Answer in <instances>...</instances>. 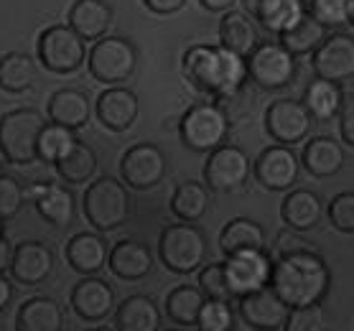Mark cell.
<instances>
[{
	"instance_id": "obj_9",
	"label": "cell",
	"mask_w": 354,
	"mask_h": 331,
	"mask_svg": "<svg viewBox=\"0 0 354 331\" xmlns=\"http://www.w3.org/2000/svg\"><path fill=\"white\" fill-rule=\"evenodd\" d=\"M245 62H248V79L268 92L288 87L296 77V57L281 41H260L258 49Z\"/></svg>"
},
{
	"instance_id": "obj_7",
	"label": "cell",
	"mask_w": 354,
	"mask_h": 331,
	"mask_svg": "<svg viewBox=\"0 0 354 331\" xmlns=\"http://www.w3.org/2000/svg\"><path fill=\"white\" fill-rule=\"evenodd\" d=\"M44 125H46L44 115L33 107H18L0 117V151L6 153L8 163L28 166L39 161L36 143Z\"/></svg>"
},
{
	"instance_id": "obj_27",
	"label": "cell",
	"mask_w": 354,
	"mask_h": 331,
	"mask_svg": "<svg viewBox=\"0 0 354 331\" xmlns=\"http://www.w3.org/2000/svg\"><path fill=\"white\" fill-rule=\"evenodd\" d=\"M16 331H64V311L51 296H31L18 306Z\"/></svg>"
},
{
	"instance_id": "obj_34",
	"label": "cell",
	"mask_w": 354,
	"mask_h": 331,
	"mask_svg": "<svg viewBox=\"0 0 354 331\" xmlns=\"http://www.w3.org/2000/svg\"><path fill=\"white\" fill-rule=\"evenodd\" d=\"M209 189L201 181H184L176 186V191L171 196V211L178 222H199L209 211Z\"/></svg>"
},
{
	"instance_id": "obj_37",
	"label": "cell",
	"mask_w": 354,
	"mask_h": 331,
	"mask_svg": "<svg viewBox=\"0 0 354 331\" xmlns=\"http://www.w3.org/2000/svg\"><path fill=\"white\" fill-rule=\"evenodd\" d=\"M204 301L207 299L199 291V285H176L166 296V316L178 326H196Z\"/></svg>"
},
{
	"instance_id": "obj_22",
	"label": "cell",
	"mask_w": 354,
	"mask_h": 331,
	"mask_svg": "<svg viewBox=\"0 0 354 331\" xmlns=\"http://www.w3.org/2000/svg\"><path fill=\"white\" fill-rule=\"evenodd\" d=\"M66 26L80 39L97 41L107 36L113 26V8L107 0H74L66 16Z\"/></svg>"
},
{
	"instance_id": "obj_8",
	"label": "cell",
	"mask_w": 354,
	"mask_h": 331,
	"mask_svg": "<svg viewBox=\"0 0 354 331\" xmlns=\"http://www.w3.org/2000/svg\"><path fill=\"white\" fill-rule=\"evenodd\" d=\"M36 54L41 66L51 74H74L87 64V41L69 26H48L39 33Z\"/></svg>"
},
{
	"instance_id": "obj_41",
	"label": "cell",
	"mask_w": 354,
	"mask_h": 331,
	"mask_svg": "<svg viewBox=\"0 0 354 331\" xmlns=\"http://www.w3.org/2000/svg\"><path fill=\"white\" fill-rule=\"evenodd\" d=\"M199 291L204 293V299L214 301H232V291L227 285L225 275V263H209L199 270Z\"/></svg>"
},
{
	"instance_id": "obj_47",
	"label": "cell",
	"mask_w": 354,
	"mask_h": 331,
	"mask_svg": "<svg viewBox=\"0 0 354 331\" xmlns=\"http://www.w3.org/2000/svg\"><path fill=\"white\" fill-rule=\"evenodd\" d=\"M339 133L344 138V143L354 148V105L342 115V120H339Z\"/></svg>"
},
{
	"instance_id": "obj_36",
	"label": "cell",
	"mask_w": 354,
	"mask_h": 331,
	"mask_svg": "<svg viewBox=\"0 0 354 331\" xmlns=\"http://www.w3.org/2000/svg\"><path fill=\"white\" fill-rule=\"evenodd\" d=\"M329 36V28L322 26L314 16H304L296 26H290L288 31L281 33L278 41L293 54V57H306V54H314L319 49V44Z\"/></svg>"
},
{
	"instance_id": "obj_3",
	"label": "cell",
	"mask_w": 354,
	"mask_h": 331,
	"mask_svg": "<svg viewBox=\"0 0 354 331\" xmlns=\"http://www.w3.org/2000/svg\"><path fill=\"white\" fill-rule=\"evenodd\" d=\"M84 217L97 232H113L130 219L133 199L128 186L115 176H100L87 186L82 196Z\"/></svg>"
},
{
	"instance_id": "obj_2",
	"label": "cell",
	"mask_w": 354,
	"mask_h": 331,
	"mask_svg": "<svg viewBox=\"0 0 354 331\" xmlns=\"http://www.w3.org/2000/svg\"><path fill=\"white\" fill-rule=\"evenodd\" d=\"M181 66L192 87L212 95L214 102L234 97L248 82V62L225 46L194 44L186 49Z\"/></svg>"
},
{
	"instance_id": "obj_31",
	"label": "cell",
	"mask_w": 354,
	"mask_h": 331,
	"mask_svg": "<svg viewBox=\"0 0 354 331\" xmlns=\"http://www.w3.org/2000/svg\"><path fill=\"white\" fill-rule=\"evenodd\" d=\"M306 16V0H260L252 21H260L266 31L281 36Z\"/></svg>"
},
{
	"instance_id": "obj_4",
	"label": "cell",
	"mask_w": 354,
	"mask_h": 331,
	"mask_svg": "<svg viewBox=\"0 0 354 331\" xmlns=\"http://www.w3.org/2000/svg\"><path fill=\"white\" fill-rule=\"evenodd\" d=\"M178 135L194 153H212L214 148L225 146L230 135V115L219 102H199L181 115Z\"/></svg>"
},
{
	"instance_id": "obj_21",
	"label": "cell",
	"mask_w": 354,
	"mask_h": 331,
	"mask_svg": "<svg viewBox=\"0 0 354 331\" xmlns=\"http://www.w3.org/2000/svg\"><path fill=\"white\" fill-rule=\"evenodd\" d=\"M107 267L113 270L115 278L120 281H143L151 275L153 270V252L145 243L140 240H120L110 247V255H107Z\"/></svg>"
},
{
	"instance_id": "obj_19",
	"label": "cell",
	"mask_w": 354,
	"mask_h": 331,
	"mask_svg": "<svg viewBox=\"0 0 354 331\" xmlns=\"http://www.w3.org/2000/svg\"><path fill=\"white\" fill-rule=\"evenodd\" d=\"M138 113H140V102L133 89L122 87H107L105 92H100V97L95 100V115L100 125L113 133H125L136 125Z\"/></svg>"
},
{
	"instance_id": "obj_39",
	"label": "cell",
	"mask_w": 354,
	"mask_h": 331,
	"mask_svg": "<svg viewBox=\"0 0 354 331\" xmlns=\"http://www.w3.org/2000/svg\"><path fill=\"white\" fill-rule=\"evenodd\" d=\"M196 326H199V331H232L234 329L232 301L207 299L199 311Z\"/></svg>"
},
{
	"instance_id": "obj_28",
	"label": "cell",
	"mask_w": 354,
	"mask_h": 331,
	"mask_svg": "<svg viewBox=\"0 0 354 331\" xmlns=\"http://www.w3.org/2000/svg\"><path fill=\"white\" fill-rule=\"evenodd\" d=\"M281 217L286 227L296 232H308L314 229L324 217V202L322 196L308 191V189H293L286 194L281 204Z\"/></svg>"
},
{
	"instance_id": "obj_32",
	"label": "cell",
	"mask_w": 354,
	"mask_h": 331,
	"mask_svg": "<svg viewBox=\"0 0 354 331\" xmlns=\"http://www.w3.org/2000/svg\"><path fill=\"white\" fill-rule=\"evenodd\" d=\"M304 105H306L308 115L314 117V122L334 120V117L342 113V105H344L342 84L316 77L306 87V92H304Z\"/></svg>"
},
{
	"instance_id": "obj_45",
	"label": "cell",
	"mask_w": 354,
	"mask_h": 331,
	"mask_svg": "<svg viewBox=\"0 0 354 331\" xmlns=\"http://www.w3.org/2000/svg\"><path fill=\"white\" fill-rule=\"evenodd\" d=\"M304 250H314V247L296 229L286 227V229H281V232L275 234V252H278V258L281 255H290V252H304Z\"/></svg>"
},
{
	"instance_id": "obj_40",
	"label": "cell",
	"mask_w": 354,
	"mask_h": 331,
	"mask_svg": "<svg viewBox=\"0 0 354 331\" xmlns=\"http://www.w3.org/2000/svg\"><path fill=\"white\" fill-rule=\"evenodd\" d=\"M349 8L352 0H308L306 13L326 28H339L349 23Z\"/></svg>"
},
{
	"instance_id": "obj_26",
	"label": "cell",
	"mask_w": 354,
	"mask_h": 331,
	"mask_svg": "<svg viewBox=\"0 0 354 331\" xmlns=\"http://www.w3.org/2000/svg\"><path fill=\"white\" fill-rule=\"evenodd\" d=\"M110 247L97 232H77L66 243V263L80 275H97L107 265Z\"/></svg>"
},
{
	"instance_id": "obj_1",
	"label": "cell",
	"mask_w": 354,
	"mask_h": 331,
	"mask_svg": "<svg viewBox=\"0 0 354 331\" xmlns=\"http://www.w3.org/2000/svg\"><path fill=\"white\" fill-rule=\"evenodd\" d=\"M270 288L288 308L314 306L326 299L331 288V270L316 250L290 252L273 260Z\"/></svg>"
},
{
	"instance_id": "obj_42",
	"label": "cell",
	"mask_w": 354,
	"mask_h": 331,
	"mask_svg": "<svg viewBox=\"0 0 354 331\" xmlns=\"http://www.w3.org/2000/svg\"><path fill=\"white\" fill-rule=\"evenodd\" d=\"M283 331H326V314H324L322 303L290 308Z\"/></svg>"
},
{
	"instance_id": "obj_35",
	"label": "cell",
	"mask_w": 354,
	"mask_h": 331,
	"mask_svg": "<svg viewBox=\"0 0 354 331\" xmlns=\"http://www.w3.org/2000/svg\"><path fill=\"white\" fill-rule=\"evenodd\" d=\"M54 166H57L59 178H62L66 186L87 184L89 178L97 173V153H95V148H89L87 143L77 140Z\"/></svg>"
},
{
	"instance_id": "obj_43",
	"label": "cell",
	"mask_w": 354,
	"mask_h": 331,
	"mask_svg": "<svg viewBox=\"0 0 354 331\" xmlns=\"http://www.w3.org/2000/svg\"><path fill=\"white\" fill-rule=\"evenodd\" d=\"M24 186L10 173H0V222H8L24 209Z\"/></svg>"
},
{
	"instance_id": "obj_18",
	"label": "cell",
	"mask_w": 354,
	"mask_h": 331,
	"mask_svg": "<svg viewBox=\"0 0 354 331\" xmlns=\"http://www.w3.org/2000/svg\"><path fill=\"white\" fill-rule=\"evenodd\" d=\"M72 308L82 321L100 323L115 311V291L113 285L97 275H84L72 288Z\"/></svg>"
},
{
	"instance_id": "obj_30",
	"label": "cell",
	"mask_w": 354,
	"mask_h": 331,
	"mask_svg": "<svg viewBox=\"0 0 354 331\" xmlns=\"http://www.w3.org/2000/svg\"><path fill=\"white\" fill-rule=\"evenodd\" d=\"M219 250L225 255L245 250H266V229L250 217H234L219 232Z\"/></svg>"
},
{
	"instance_id": "obj_15",
	"label": "cell",
	"mask_w": 354,
	"mask_h": 331,
	"mask_svg": "<svg viewBox=\"0 0 354 331\" xmlns=\"http://www.w3.org/2000/svg\"><path fill=\"white\" fill-rule=\"evenodd\" d=\"M301 161L290 146H268L252 163V173L258 184L268 191H288L298 181Z\"/></svg>"
},
{
	"instance_id": "obj_50",
	"label": "cell",
	"mask_w": 354,
	"mask_h": 331,
	"mask_svg": "<svg viewBox=\"0 0 354 331\" xmlns=\"http://www.w3.org/2000/svg\"><path fill=\"white\" fill-rule=\"evenodd\" d=\"M201 8H207L209 13H225V10H232V6L237 0H199Z\"/></svg>"
},
{
	"instance_id": "obj_10",
	"label": "cell",
	"mask_w": 354,
	"mask_h": 331,
	"mask_svg": "<svg viewBox=\"0 0 354 331\" xmlns=\"http://www.w3.org/2000/svg\"><path fill=\"white\" fill-rule=\"evenodd\" d=\"M250 173H252L250 155L242 148L227 146V143L214 148L204 163V184L219 194H232V191L245 189Z\"/></svg>"
},
{
	"instance_id": "obj_44",
	"label": "cell",
	"mask_w": 354,
	"mask_h": 331,
	"mask_svg": "<svg viewBox=\"0 0 354 331\" xmlns=\"http://www.w3.org/2000/svg\"><path fill=\"white\" fill-rule=\"evenodd\" d=\"M329 222L334 229L344 234H354V191H342L331 199L329 209Z\"/></svg>"
},
{
	"instance_id": "obj_12",
	"label": "cell",
	"mask_w": 354,
	"mask_h": 331,
	"mask_svg": "<svg viewBox=\"0 0 354 331\" xmlns=\"http://www.w3.org/2000/svg\"><path fill=\"white\" fill-rule=\"evenodd\" d=\"M314 117L308 115L306 105L298 100L283 97L270 102L266 110V130L278 146H296L311 135Z\"/></svg>"
},
{
	"instance_id": "obj_29",
	"label": "cell",
	"mask_w": 354,
	"mask_h": 331,
	"mask_svg": "<svg viewBox=\"0 0 354 331\" xmlns=\"http://www.w3.org/2000/svg\"><path fill=\"white\" fill-rule=\"evenodd\" d=\"M301 163L316 178L337 176L342 166H344V148L331 135H316L304 146Z\"/></svg>"
},
{
	"instance_id": "obj_6",
	"label": "cell",
	"mask_w": 354,
	"mask_h": 331,
	"mask_svg": "<svg viewBox=\"0 0 354 331\" xmlns=\"http://www.w3.org/2000/svg\"><path fill=\"white\" fill-rule=\"evenodd\" d=\"M87 69L97 82L118 87L128 82L138 69L136 44L125 36H102L87 51Z\"/></svg>"
},
{
	"instance_id": "obj_24",
	"label": "cell",
	"mask_w": 354,
	"mask_h": 331,
	"mask_svg": "<svg viewBox=\"0 0 354 331\" xmlns=\"http://www.w3.org/2000/svg\"><path fill=\"white\" fill-rule=\"evenodd\" d=\"M260 31L255 21L245 10H225L219 21V46L230 49L237 57L248 59L252 51L258 49Z\"/></svg>"
},
{
	"instance_id": "obj_54",
	"label": "cell",
	"mask_w": 354,
	"mask_h": 331,
	"mask_svg": "<svg viewBox=\"0 0 354 331\" xmlns=\"http://www.w3.org/2000/svg\"><path fill=\"white\" fill-rule=\"evenodd\" d=\"M349 23L354 26V0H352V8H349Z\"/></svg>"
},
{
	"instance_id": "obj_14",
	"label": "cell",
	"mask_w": 354,
	"mask_h": 331,
	"mask_svg": "<svg viewBox=\"0 0 354 331\" xmlns=\"http://www.w3.org/2000/svg\"><path fill=\"white\" fill-rule=\"evenodd\" d=\"M311 69L319 79L342 82L354 77V36L349 33H329L311 54Z\"/></svg>"
},
{
	"instance_id": "obj_46",
	"label": "cell",
	"mask_w": 354,
	"mask_h": 331,
	"mask_svg": "<svg viewBox=\"0 0 354 331\" xmlns=\"http://www.w3.org/2000/svg\"><path fill=\"white\" fill-rule=\"evenodd\" d=\"M143 6L156 16H171L186 6V0H143Z\"/></svg>"
},
{
	"instance_id": "obj_20",
	"label": "cell",
	"mask_w": 354,
	"mask_h": 331,
	"mask_svg": "<svg viewBox=\"0 0 354 331\" xmlns=\"http://www.w3.org/2000/svg\"><path fill=\"white\" fill-rule=\"evenodd\" d=\"M33 207L46 225L57 227V229L69 227L77 217V196L66 184H51V181L36 184Z\"/></svg>"
},
{
	"instance_id": "obj_17",
	"label": "cell",
	"mask_w": 354,
	"mask_h": 331,
	"mask_svg": "<svg viewBox=\"0 0 354 331\" xmlns=\"http://www.w3.org/2000/svg\"><path fill=\"white\" fill-rule=\"evenodd\" d=\"M8 270L18 285H41L54 270V250L41 240H26L13 245Z\"/></svg>"
},
{
	"instance_id": "obj_48",
	"label": "cell",
	"mask_w": 354,
	"mask_h": 331,
	"mask_svg": "<svg viewBox=\"0 0 354 331\" xmlns=\"http://www.w3.org/2000/svg\"><path fill=\"white\" fill-rule=\"evenodd\" d=\"M13 296H16V285L6 278V273H0V314L13 303Z\"/></svg>"
},
{
	"instance_id": "obj_51",
	"label": "cell",
	"mask_w": 354,
	"mask_h": 331,
	"mask_svg": "<svg viewBox=\"0 0 354 331\" xmlns=\"http://www.w3.org/2000/svg\"><path fill=\"white\" fill-rule=\"evenodd\" d=\"M260 0H242V8H245V13H248L250 18H252V13H255V8H258Z\"/></svg>"
},
{
	"instance_id": "obj_25",
	"label": "cell",
	"mask_w": 354,
	"mask_h": 331,
	"mask_svg": "<svg viewBox=\"0 0 354 331\" xmlns=\"http://www.w3.org/2000/svg\"><path fill=\"white\" fill-rule=\"evenodd\" d=\"M115 331H161V308L151 296L136 293L115 306Z\"/></svg>"
},
{
	"instance_id": "obj_52",
	"label": "cell",
	"mask_w": 354,
	"mask_h": 331,
	"mask_svg": "<svg viewBox=\"0 0 354 331\" xmlns=\"http://www.w3.org/2000/svg\"><path fill=\"white\" fill-rule=\"evenodd\" d=\"M6 166H8V158H6V153L0 151V173H3V169H6Z\"/></svg>"
},
{
	"instance_id": "obj_11",
	"label": "cell",
	"mask_w": 354,
	"mask_h": 331,
	"mask_svg": "<svg viewBox=\"0 0 354 331\" xmlns=\"http://www.w3.org/2000/svg\"><path fill=\"white\" fill-rule=\"evenodd\" d=\"M166 169H169L166 153L156 143H136L120 158L122 184L136 191L156 189L166 178Z\"/></svg>"
},
{
	"instance_id": "obj_23",
	"label": "cell",
	"mask_w": 354,
	"mask_h": 331,
	"mask_svg": "<svg viewBox=\"0 0 354 331\" xmlns=\"http://www.w3.org/2000/svg\"><path fill=\"white\" fill-rule=\"evenodd\" d=\"M48 120L62 125V128L69 130H82L89 122V115H92V102H89V95L82 92V89L64 87L57 89L51 97H48L46 105Z\"/></svg>"
},
{
	"instance_id": "obj_38",
	"label": "cell",
	"mask_w": 354,
	"mask_h": 331,
	"mask_svg": "<svg viewBox=\"0 0 354 331\" xmlns=\"http://www.w3.org/2000/svg\"><path fill=\"white\" fill-rule=\"evenodd\" d=\"M77 143L74 138V130L62 128L57 122H46L39 133V143H36V153H39V161L44 163H57L62 155L69 151V148Z\"/></svg>"
},
{
	"instance_id": "obj_56",
	"label": "cell",
	"mask_w": 354,
	"mask_h": 331,
	"mask_svg": "<svg viewBox=\"0 0 354 331\" xmlns=\"http://www.w3.org/2000/svg\"><path fill=\"white\" fill-rule=\"evenodd\" d=\"M169 331H184V329H169Z\"/></svg>"
},
{
	"instance_id": "obj_49",
	"label": "cell",
	"mask_w": 354,
	"mask_h": 331,
	"mask_svg": "<svg viewBox=\"0 0 354 331\" xmlns=\"http://www.w3.org/2000/svg\"><path fill=\"white\" fill-rule=\"evenodd\" d=\"M10 258H13V243L6 234H0V273H6L10 267Z\"/></svg>"
},
{
	"instance_id": "obj_13",
	"label": "cell",
	"mask_w": 354,
	"mask_h": 331,
	"mask_svg": "<svg viewBox=\"0 0 354 331\" xmlns=\"http://www.w3.org/2000/svg\"><path fill=\"white\" fill-rule=\"evenodd\" d=\"M270 273H273V258L268 255V250L234 252L225 260V275L232 299H242L248 293L270 285Z\"/></svg>"
},
{
	"instance_id": "obj_55",
	"label": "cell",
	"mask_w": 354,
	"mask_h": 331,
	"mask_svg": "<svg viewBox=\"0 0 354 331\" xmlns=\"http://www.w3.org/2000/svg\"><path fill=\"white\" fill-rule=\"evenodd\" d=\"M0 234H3V222H0Z\"/></svg>"
},
{
	"instance_id": "obj_33",
	"label": "cell",
	"mask_w": 354,
	"mask_h": 331,
	"mask_svg": "<svg viewBox=\"0 0 354 331\" xmlns=\"http://www.w3.org/2000/svg\"><path fill=\"white\" fill-rule=\"evenodd\" d=\"M36 82V59L26 51H8L0 57V89L24 95Z\"/></svg>"
},
{
	"instance_id": "obj_5",
	"label": "cell",
	"mask_w": 354,
	"mask_h": 331,
	"mask_svg": "<svg viewBox=\"0 0 354 331\" xmlns=\"http://www.w3.org/2000/svg\"><path fill=\"white\" fill-rule=\"evenodd\" d=\"M158 258L171 273L192 275L207 260V237L192 222L163 227L158 237Z\"/></svg>"
},
{
	"instance_id": "obj_16",
	"label": "cell",
	"mask_w": 354,
	"mask_h": 331,
	"mask_svg": "<svg viewBox=\"0 0 354 331\" xmlns=\"http://www.w3.org/2000/svg\"><path fill=\"white\" fill-rule=\"evenodd\" d=\"M237 311L252 331H281L290 308L278 299V293L270 285H266L237 299Z\"/></svg>"
},
{
	"instance_id": "obj_53",
	"label": "cell",
	"mask_w": 354,
	"mask_h": 331,
	"mask_svg": "<svg viewBox=\"0 0 354 331\" xmlns=\"http://www.w3.org/2000/svg\"><path fill=\"white\" fill-rule=\"evenodd\" d=\"M87 331H115V329H110V326H92V329H87Z\"/></svg>"
}]
</instances>
